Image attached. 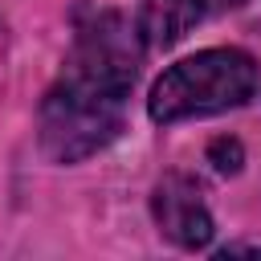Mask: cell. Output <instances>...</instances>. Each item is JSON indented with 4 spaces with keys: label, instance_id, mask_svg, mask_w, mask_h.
I'll use <instances>...</instances> for the list:
<instances>
[{
    "label": "cell",
    "instance_id": "1",
    "mask_svg": "<svg viewBox=\"0 0 261 261\" xmlns=\"http://www.w3.org/2000/svg\"><path fill=\"white\" fill-rule=\"evenodd\" d=\"M143 61V33L114 8L77 16L73 49L61 77L49 86L37 118V143L53 163H77L102 151L126 114L130 86Z\"/></svg>",
    "mask_w": 261,
    "mask_h": 261
},
{
    "label": "cell",
    "instance_id": "2",
    "mask_svg": "<svg viewBox=\"0 0 261 261\" xmlns=\"http://www.w3.org/2000/svg\"><path fill=\"white\" fill-rule=\"evenodd\" d=\"M257 61L245 49H200L155 77L147 114L155 122H179L237 110L257 94Z\"/></svg>",
    "mask_w": 261,
    "mask_h": 261
},
{
    "label": "cell",
    "instance_id": "3",
    "mask_svg": "<svg viewBox=\"0 0 261 261\" xmlns=\"http://www.w3.org/2000/svg\"><path fill=\"white\" fill-rule=\"evenodd\" d=\"M151 212H155L159 232L179 249H204L212 241V232H216L212 212H208V204L200 196V184L179 175V171H171V175H163L155 184Z\"/></svg>",
    "mask_w": 261,
    "mask_h": 261
},
{
    "label": "cell",
    "instance_id": "4",
    "mask_svg": "<svg viewBox=\"0 0 261 261\" xmlns=\"http://www.w3.org/2000/svg\"><path fill=\"white\" fill-rule=\"evenodd\" d=\"M208 12L200 0H143L139 8V33L147 45L155 49H167L175 45L192 24H200Z\"/></svg>",
    "mask_w": 261,
    "mask_h": 261
},
{
    "label": "cell",
    "instance_id": "5",
    "mask_svg": "<svg viewBox=\"0 0 261 261\" xmlns=\"http://www.w3.org/2000/svg\"><path fill=\"white\" fill-rule=\"evenodd\" d=\"M208 163H212L220 175H237L241 163H245V151H241L237 139H212V147H208Z\"/></svg>",
    "mask_w": 261,
    "mask_h": 261
},
{
    "label": "cell",
    "instance_id": "6",
    "mask_svg": "<svg viewBox=\"0 0 261 261\" xmlns=\"http://www.w3.org/2000/svg\"><path fill=\"white\" fill-rule=\"evenodd\" d=\"M204 4V12H224V8H237L241 0H200Z\"/></svg>",
    "mask_w": 261,
    "mask_h": 261
}]
</instances>
